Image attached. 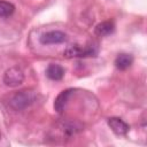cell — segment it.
<instances>
[{"instance_id": "cell-1", "label": "cell", "mask_w": 147, "mask_h": 147, "mask_svg": "<svg viewBox=\"0 0 147 147\" xmlns=\"http://www.w3.org/2000/svg\"><path fill=\"white\" fill-rule=\"evenodd\" d=\"M36 99H37V95L33 91L22 90L13 94V96L9 99V106L14 110H23L30 107L32 103H34Z\"/></svg>"}, {"instance_id": "cell-2", "label": "cell", "mask_w": 147, "mask_h": 147, "mask_svg": "<svg viewBox=\"0 0 147 147\" xmlns=\"http://www.w3.org/2000/svg\"><path fill=\"white\" fill-rule=\"evenodd\" d=\"M98 53V48L93 45L82 46L78 44H72L65 48L63 52V56L67 59L74 57H87V56H95Z\"/></svg>"}, {"instance_id": "cell-3", "label": "cell", "mask_w": 147, "mask_h": 147, "mask_svg": "<svg viewBox=\"0 0 147 147\" xmlns=\"http://www.w3.org/2000/svg\"><path fill=\"white\" fill-rule=\"evenodd\" d=\"M24 80V72L18 67H11L3 75V83L9 87H17Z\"/></svg>"}, {"instance_id": "cell-4", "label": "cell", "mask_w": 147, "mask_h": 147, "mask_svg": "<svg viewBox=\"0 0 147 147\" xmlns=\"http://www.w3.org/2000/svg\"><path fill=\"white\" fill-rule=\"evenodd\" d=\"M67 34L62 31H57V30H53V31H48L45 32L40 36L39 41L42 45H52V44H62L64 41H67Z\"/></svg>"}, {"instance_id": "cell-5", "label": "cell", "mask_w": 147, "mask_h": 147, "mask_svg": "<svg viewBox=\"0 0 147 147\" xmlns=\"http://www.w3.org/2000/svg\"><path fill=\"white\" fill-rule=\"evenodd\" d=\"M107 123L111 131L117 136H125L130 130L129 124L119 117H109Z\"/></svg>"}, {"instance_id": "cell-6", "label": "cell", "mask_w": 147, "mask_h": 147, "mask_svg": "<svg viewBox=\"0 0 147 147\" xmlns=\"http://www.w3.org/2000/svg\"><path fill=\"white\" fill-rule=\"evenodd\" d=\"M46 76L52 80H61L64 76V68L56 63H51L46 69Z\"/></svg>"}, {"instance_id": "cell-7", "label": "cell", "mask_w": 147, "mask_h": 147, "mask_svg": "<svg viewBox=\"0 0 147 147\" xmlns=\"http://www.w3.org/2000/svg\"><path fill=\"white\" fill-rule=\"evenodd\" d=\"M72 93H74V91L69 88V90L62 91V92L56 96V99H55V101H54V108H55V110H56L57 113H62V111L64 110V108H65V106H67V102H68V99H69V96H70Z\"/></svg>"}, {"instance_id": "cell-8", "label": "cell", "mask_w": 147, "mask_h": 147, "mask_svg": "<svg viewBox=\"0 0 147 147\" xmlns=\"http://www.w3.org/2000/svg\"><path fill=\"white\" fill-rule=\"evenodd\" d=\"M133 63V56L127 53H121L115 59V67L119 70L129 69Z\"/></svg>"}, {"instance_id": "cell-9", "label": "cell", "mask_w": 147, "mask_h": 147, "mask_svg": "<svg viewBox=\"0 0 147 147\" xmlns=\"http://www.w3.org/2000/svg\"><path fill=\"white\" fill-rule=\"evenodd\" d=\"M114 30H115V24L113 21H103L95 26L94 32L99 37H106V36L113 33Z\"/></svg>"}, {"instance_id": "cell-10", "label": "cell", "mask_w": 147, "mask_h": 147, "mask_svg": "<svg viewBox=\"0 0 147 147\" xmlns=\"http://www.w3.org/2000/svg\"><path fill=\"white\" fill-rule=\"evenodd\" d=\"M15 11V6L6 0H0V17H9Z\"/></svg>"}]
</instances>
